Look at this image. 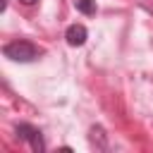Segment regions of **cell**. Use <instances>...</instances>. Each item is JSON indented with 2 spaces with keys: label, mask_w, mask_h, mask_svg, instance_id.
Listing matches in <instances>:
<instances>
[{
  "label": "cell",
  "mask_w": 153,
  "mask_h": 153,
  "mask_svg": "<svg viewBox=\"0 0 153 153\" xmlns=\"http://www.w3.org/2000/svg\"><path fill=\"white\" fill-rule=\"evenodd\" d=\"M17 136H19L22 141H26V143L31 146V151H36V153H43V151H45V143H43L41 131H38L36 127H31V124H26V122L17 124Z\"/></svg>",
  "instance_id": "2"
},
{
  "label": "cell",
  "mask_w": 153,
  "mask_h": 153,
  "mask_svg": "<svg viewBox=\"0 0 153 153\" xmlns=\"http://www.w3.org/2000/svg\"><path fill=\"white\" fill-rule=\"evenodd\" d=\"M2 55L12 62H33L41 55V48L31 41H10L2 45Z\"/></svg>",
  "instance_id": "1"
},
{
  "label": "cell",
  "mask_w": 153,
  "mask_h": 153,
  "mask_svg": "<svg viewBox=\"0 0 153 153\" xmlns=\"http://www.w3.org/2000/svg\"><path fill=\"white\" fill-rule=\"evenodd\" d=\"M88 141L96 151H108V134L103 127H91V134H88Z\"/></svg>",
  "instance_id": "4"
},
{
  "label": "cell",
  "mask_w": 153,
  "mask_h": 153,
  "mask_svg": "<svg viewBox=\"0 0 153 153\" xmlns=\"http://www.w3.org/2000/svg\"><path fill=\"white\" fill-rule=\"evenodd\" d=\"M19 2H22V5H26V7H31V5H36L38 0H19Z\"/></svg>",
  "instance_id": "6"
},
{
  "label": "cell",
  "mask_w": 153,
  "mask_h": 153,
  "mask_svg": "<svg viewBox=\"0 0 153 153\" xmlns=\"http://www.w3.org/2000/svg\"><path fill=\"white\" fill-rule=\"evenodd\" d=\"M65 38H67V43H69L72 48H79V45H84V43H86L88 31H86V26H84V24H72V26L65 31Z\"/></svg>",
  "instance_id": "3"
},
{
  "label": "cell",
  "mask_w": 153,
  "mask_h": 153,
  "mask_svg": "<svg viewBox=\"0 0 153 153\" xmlns=\"http://www.w3.org/2000/svg\"><path fill=\"white\" fill-rule=\"evenodd\" d=\"M74 7L81 14H96V0H74Z\"/></svg>",
  "instance_id": "5"
}]
</instances>
